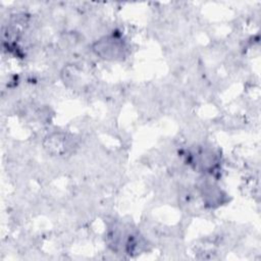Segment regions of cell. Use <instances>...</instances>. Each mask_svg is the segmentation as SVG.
Instances as JSON below:
<instances>
[{
    "label": "cell",
    "instance_id": "1",
    "mask_svg": "<svg viewBox=\"0 0 261 261\" xmlns=\"http://www.w3.org/2000/svg\"><path fill=\"white\" fill-rule=\"evenodd\" d=\"M94 51L107 60L122 59L126 52L125 43L116 36H107L94 45Z\"/></svg>",
    "mask_w": 261,
    "mask_h": 261
},
{
    "label": "cell",
    "instance_id": "2",
    "mask_svg": "<svg viewBox=\"0 0 261 261\" xmlns=\"http://www.w3.org/2000/svg\"><path fill=\"white\" fill-rule=\"evenodd\" d=\"M190 164L201 171H209L216 164V155L208 148H196L189 154Z\"/></svg>",
    "mask_w": 261,
    "mask_h": 261
}]
</instances>
